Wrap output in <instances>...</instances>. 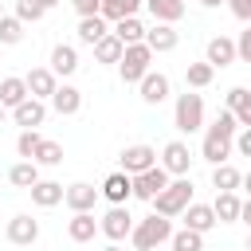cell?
<instances>
[{
  "label": "cell",
  "mask_w": 251,
  "mask_h": 251,
  "mask_svg": "<svg viewBox=\"0 0 251 251\" xmlns=\"http://www.w3.org/2000/svg\"><path fill=\"white\" fill-rule=\"evenodd\" d=\"M47 102H51V110H55L59 118H71V114H78V110H82V90H78V86H71V82H59V90H55Z\"/></svg>",
  "instance_id": "2e32d148"
},
{
  "label": "cell",
  "mask_w": 251,
  "mask_h": 251,
  "mask_svg": "<svg viewBox=\"0 0 251 251\" xmlns=\"http://www.w3.org/2000/svg\"><path fill=\"white\" fill-rule=\"evenodd\" d=\"M243 188H247V196H251V173H243Z\"/></svg>",
  "instance_id": "f6af8a7d"
},
{
  "label": "cell",
  "mask_w": 251,
  "mask_h": 251,
  "mask_svg": "<svg viewBox=\"0 0 251 251\" xmlns=\"http://www.w3.org/2000/svg\"><path fill=\"white\" fill-rule=\"evenodd\" d=\"M98 200H102V188H94V184H86V180L67 184V196H63V204H67L71 212H94Z\"/></svg>",
  "instance_id": "9c48e42d"
},
{
  "label": "cell",
  "mask_w": 251,
  "mask_h": 251,
  "mask_svg": "<svg viewBox=\"0 0 251 251\" xmlns=\"http://www.w3.org/2000/svg\"><path fill=\"white\" fill-rule=\"evenodd\" d=\"M212 188L216 192H235V188H243V173L235 169V165H212Z\"/></svg>",
  "instance_id": "d4e9b609"
},
{
  "label": "cell",
  "mask_w": 251,
  "mask_h": 251,
  "mask_svg": "<svg viewBox=\"0 0 251 251\" xmlns=\"http://www.w3.org/2000/svg\"><path fill=\"white\" fill-rule=\"evenodd\" d=\"M169 180H173V176L165 173V165H153V169H145V173L133 176V196H137V200H153Z\"/></svg>",
  "instance_id": "ba28073f"
},
{
  "label": "cell",
  "mask_w": 251,
  "mask_h": 251,
  "mask_svg": "<svg viewBox=\"0 0 251 251\" xmlns=\"http://www.w3.org/2000/svg\"><path fill=\"white\" fill-rule=\"evenodd\" d=\"M239 220H243V224H247V227H251V196H247V200H243V212H239Z\"/></svg>",
  "instance_id": "7bdbcfd3"
},
{
  "label": "cell",
  "mask_w": 251,
  "mask_h": 251,
  "mask_svg": "<svg viewBox=\"0 0 251 251\" xmlns=\"http://www.w3.org/2000/svg\"><path fill=\"white\" fill-rule=\"evenodd\" d=\"M169 247H173V251H204V231H192V227H180V231H173V239H169Z\"/></svg>",
  "instance_id": "836d02e7"
},
{
  "label": "cell",
  "mask_w": 251,
  "mask_h": 251,
  "mask_svg": "<svg viewBox=\"0 0 251 251\" xmlns=\"http://www.w3.org/2000/svg\"><path fill=\"white\" fill-rule=\"evenodd\" d=\"M35 165H47V169H55V165H63V145L59 141H51V137H43V145L35 149V157H31Z\"/></svg>",
  "instance_id": "e575fe53"
},
{
  "label": "cell",
  "mask_w": 251,
  "mask_h": 251,
  "mask_svg": "<svg viewBox=\"0 0 251 251\" xmlns=\"http://www.w3.org/2000/svg\"><path fill=\"white\" fill-rule=\"evenodd\" d=\"M227 8L235 20H251V0H227Z\"/></svg>",
  "instance_id": "b9f144b4"
},
{
  "label": "cell",
  "mask_w": 251,
  "mask_h": 251,
  "mask_svg": "<svg viewBox=\"0 0 251 251\" xmlns=\"http://www.w3.org/2000/svg\"><path fill=\"white\" fill-rule=\"evenodd\" d=\"M224 106L235 114L239 129H243V126H251V90H247V86H231V90H227V98H224Z\"/></svg>",
  "instance_id": "7402d4cb"
},
{
  "label": "cell",
  "mask_w": 251,
  "mask_h": 251,
  "mask_svg": "<svg viewBox=\"0 0 251 251\" xmlns=\"http://www.w3.org/2000/svg\"><path fill=\"white\" fill-rule=\"evenodd\" d=\"M161 165H165L169 176H188V169H192L188 145H184V141H169V145L161 149Z\"/></svg>",
  "instance_id": "7c38bea8"
},
{
  "label": "cell",
  "mask_w": 251,
  "mask_h": 251,
  "mask_svg": "<svg viewBox=\"0 0 251 251\" xmlns=\"http://www.w3.org/2000/svg\"><path fill=\"white\" fill-rule=\"evenodd\" d=\"M153 47L149 43H126V51H122V63H118V75H122V82H141L153 67Z\"/></svg>",
  "instance_id": "5b68a950"
},
{
  "label": "cell",
  "mask_w": 251,
  "mask_h": 251,
  "mask_svg": "<svg viewBox=\"0 0 251 251\" xmlns=\"http://www.w3.org/2000/svg\"><path fill=\"white\" fill-rule=\"evenodd\" d=\"M145 43L153 47V55H165V51H173L180 43V31H176V24H153L145 31Z\"/></svg>",
  "instance_id": "d6986e66"
},
{
  "label": "cell",
  "mask_w": 251,
  "mask_h": 251,
  "mask_svg": "<svg viewBox=\"0 0 251 251\" xmlns=\"http://www.w3.org/2000/svg\"><path fill=\"white\" fill-rule=\"evenodd\" d=\"M98 231H102V224L94 220V212H75V216L67 220V235H71V243H90Z\"/></svg>",
  "instance_id": "ac0fdd59"
},
{
  "label": "cell",
  "mask_w": 251,
  "mask_h": 251,
  "mask_svg": "<svg viewBox=\"0 0 251 251\" xmlns=\"http://www.w3.org/2000/svg\"><path fill=\"white\" fill-rule=\"evenodd\" d=\"M16 16H20L24 24H35V20L47 16V8H43L39 0H16Z\"/></svg>",
  "instance_id": "74e56055"
},
{
  "label": "cell",
  "mask_w": 251,
  "mask_h": 251,
  "mask_svg": "<svg viewBox=\"0 0 251 251\" xmlns=\"http://www.w3.org/2000/svg\"><path fill=\"white\" fill-rule=\"evenodd\" d=\"M204 8H220V4H227V0H200Z\"/></svg>",
  "instance_id": "ee69618b"
},
{
  "label": "cell",
  "mask_w": 251,
  "mask_h": 251,
  "mask_svg": "<svg viewBox=\"0 0 251 251\" xmlns=\"http://www.w3.org/2000/svg\"><path fill=\"white\" fill-rule=\"evenodd\" d=\"M4 235H8V243H16V247H31V243L39 239V220H31L27 212H20V216L8 220Z\"/></svg>",
  "instance_id": "30bf717a"
},
{
  "label": "cell",
  "mask_w": 251,
  "mask_h": 251,
  "mask_svg": "<svg viewBox=\"0 0 251 251\" xmlns=\"http://www.w3.org/2000/svg\"><path fill=\"white\" fill-rule=\"evenodd\" d=\"M173 126H176L180 133H196V129H204V94H196V90L176 94V106H173Z\"/></svg>",
  "instance_id": "277c9868"
},
{
  "label": "cell",
  "mask_w": 251,
  "mask_h": 251,
  "mask_svg": "<svg viewBox=\"0 0 251 251\" xmlns=\"http://www.w3.org/2000/svg\"><path fill=\"white\" fill-rule=\"evenodd\" d=\"M137 90H141V102H145V106H161V102L169 98L173 82H169V75H161V71H149V75L137 82Z\"/></svg>",
  "instance_id": "5bb4252c"
},
{
  "label": "cell",
  "mask_w": 251,
  "mask_h": 251,
  "mask_svg": "<svg viewBox=\"0 0 251 251\" xmlns=\"http://www.w3.org/2000/svg\"><path fill=\"white\" fill-rule=\"evenodd\" d=\"M216 220L220 224H235L239 220V212H243V200L235 196V192H216Z\"/></svg>",
  "instance_id": "83f0119b"
},
{
  "label": "cell",
  "mask_w": 251,
  "mask_h": 251,
  "mask_svg": "<svg viewBox=\"0 0 251 251\" xmlns=\"http://www.w3.org/2000/svg\"><path fill=\"white\" fill-rule=\"evenodd\" d=\"M110 31H114L122 43H145V31H149V27H145L137 16H126V20H118Z\"/></svg>",
  "instance_id": "f1b7e54d"
},
{
  "label": "cell",
  "mask_w": 251,
  "mask_h": 251,
  "mask_svg": "<svg viewBox=\"0 0 251 251\" xmlns=\"http://www.w3.org/2000/svg\"><path fill=\"white\" fill-rule=\"evenodd\" d=\"M247 251H251V235H247Z\"/></svg>",
  "instance_id": "681fc988"
},
{
  "label": "cell",
  "mask_w": 251,
  "mask_h": 251,
  "mask_svg": "<svg viewBox=\"0 0 251 251\" xmlns=\"http://www.w3.org/2000/svg\"><path fill=\"white\" fill-rule=\"evenodd\" d=\"M102 251H126V247H122V243H110V247H102Z\"/></svg>",
  "instance_id": "7dc6e473"
},
{
  "label": "cell",
  "mask_w": 251,
  "mask_h": 251,
  "mask_svg": "<svg viewBox=\"0 0 251 251\" xmlns=\"http://www.w3.org/2000/svg\"><path fill=\"white\" fill-rule=\"evenodd\" d=\"M141 4H145V0H102V16H106L110 24H118V20H126V16H137Z\"/></svg>",
  "instance_id": "1f68e13d"
},
{
  "label": "cell",
  "mask_w": 251,
  "mask_h": 251,
  "mask_svg": "<svg viewBox=\"0 0 251 251\" xmlns=\"http://www.w3.org/2000/svg\"><path fill=\"white\" fill-rule=\"evenodd\" d=\"M24 82H27V94H31V98H43V102L59 90V75H55L51 67H31V71L24 75Z\"/></svg>",
  "instance_id": "8fae6325"
},
{
  "label": "cell",
  "mask_w": 251,
  "mask_h": 251,
  "mask_svg": "<svg viewBox=\"0 0 251 251\" xmlns=\"http://www.w3.org/2000/svg\"><path fill=\"white\" fill-rule=\"evenodd\" d=\"M51 71H55L59 78L75 75V71H78V51H75L71 43H55V47H51Z\"/></svg>",
  "instance_id": "cb8c5ba5"
},
{
  "label": "cell",
  "mask_w": 251,
  "mask_h": 251,
  "mask_svg": "<svg viewBox=\"0 0 251 251\" xmlns=\"http://www.w3.org/2000/svg\"><path fill=\"white\" fill-rule=\"evenodd\" d=\"M149 204H153V212H157V216L176 220V216L192 204V180H188V176H173V180H169V184H165Z\"/></svg>",
  "instance_id": "7a4b0ae2"
},
{
  "label": "cell",
  "mask_w": 251,
  "mask_h": 251,
  "mask_svg": "<svg viewBox=\"0 0 251 251\" xmlns=\"http://www.w3.org/2000/svg\"><path fill=\"white\" fill-rule=\"evenodd\" d=\"M153 165H161L153 145H126V149H122V173L137 176V173H145V169H153Z\"/></svg>",
  "instance_id": "52a82bcc"
},
{
  "label": "cell",
  "mask_w": 251,
  "mask_h": 251,
  "mask_svg": "<svg viewBox=\"0 0 251 251\" xmlns=\"http://www.w3.org/2000/svg\"><path fill=\"white\" fill-rule=\"evenodd\" d=\"M157 251H173V247H157Z\"/></svg>",
  "instance_id": "f907efd6"
},
{
  "label": "cell",
  "mask_w": 251,
  "mask_h": 251,
  "mask_svg": "<svg viewBox=\"0 0 251 251\" xmlns=\"http://www.w3.org/2000/svg\"><path fill=\"white\" fill-rule=\"evenodd\" d=\"M12 122H16L20 129H35V126H43V122H47V102H43V98H24V102L12 110Z\"/></svg>",
  "instance_id": "9a60e30c"
},
{
  "label": "cell",
  "mask_w": 251,
  "mask_h": 251,
  "mask_svg": "<svg viewBox=\"0 0 251 251\" xmlns=\"http://www.w3.org/2000/svg\"><path fill=\"white\" fill-rule=\"evenodd\" d=\"M247 24H251V20H247Z\"/></svg>",
  "instance_id": "f5cc1de1"
},
{
  "label": "cell",
  "mask_w": 251,
  "mask_h": 251,
  "mask_svg": "<svg viewBox=\"0 0 251 251\" xmlns=\"http://www.w3.org/2000/svg\"><path fill=\"white\" fill-rule=\"evenodd\" d=\"M235 153H239V157H251V126H243V129L235 133Z\"/></svg>",
  "instance_id": "60d3db41"
},
{
  "label": "cell",
  "mask_w": 251,
  "mask_h": 251,
  "mask_svg": "<svg viewBox=\"0 0 251 251\" xmlns=\"http://www.w3.org/2000/svg\"><path fill=\"white\" fill-rule=\"evenodd\" d=\"M235 55H239V63H251V24H247V31H239V39H235Z\"/></svg>",
  "instance_id": "f35d334b"
},
{
  "label": "cell",
  "mask_w": 251,
  "mask_h": 251,
  "mask_svg": "<svg viewBox=\"0 0 251 251\" xmlns=\"http://www.w3.org/2000/svg\"><path fill=\"white\" fill-rule=\"evenodd\" d=\"M24 98H31V94H27V82H24L20 75H8V78H0V102H4L8 110H16Z\"/></svg>",
  "instance_id": "4316f807"
},
{
  "label": "cell",
  "mask_w": 251,
  "mask_h": 251,
  "mask_svg": "<svg viewBox=\"0 0 251 251\" xmlns=\"http://www.w3.org/2000/svg\"><path fill=\"white\" fill-rule=\"evenodd\" d=\"M20 39H24V20L20 16H0V43L16 47Z\"/></svg>",
  "instance_id": "d590c367"
},
{
  "label": "cell",
  "mask_w": 251,
  "mask_h": 251,
  "mask_svg": "<svg viewBox=\"0 0 251 251\" xmlns=\"http://www.w3.org/2000/svg\"><path fill=\"white\" fill-rule=\"evenodd\" d=\"M122 51H126V43H122L114 31L94 43V59H98V63H122Z\"/></svg>",
  "instance_id": "4dcf8cb0"
},
{
  "label": "cell",
  "mask_w": 251,
  "mask_h": 251,
  "mask_svg": "<svg viewBox=\"0 0 251 251\" xmlns=\"http://www.w3.org/2000/svg\"><path fill=\"white\" fill-rule=\"evenodd\" d=\"M0 16H8V12H4V4H0Z\"/></svg>",
  "instance_id": "816d5d0a"
},
{
  "label": "cell",
  "mask_w": 251,
  "mask_h": 251,
  "mask_svg": "<svg viewBox=\"0 0 251 251\" xmlns=\"http://www.w3.org/2000/svg\"><path fill=\"white\" fill-rule=\"evenodd\" d=\"M8 180H12L16 188H31V184L39 180V165H35V161H16V165L8 169Z\"/></svg>",
  "instance_id": "d6a6232c"
},
{
  "label": "cell",
  "mask_w": 251,
  "mask_h": 251,
  "mask_svg": "<svg viewBox=\"0 0 251 251\" xmlns=\"http://www.w3.org/2000/svg\"><path fill=\"white\" fill-rule=\"evenodd\" d=\"M180 216H184V227H192V231H212V227L220 224V220H216V208H212V204H196V200H192Z\"/></svg>",
  "instance_id": "44dd1931"
},
{
  "label": "cell",
  "mask_w": 251,
  "mask_h": 251,
  "mask_svg": "<svg viewBox=\"0 0 251 251\" xmlns=\"http://www.w3.org/2000/svg\"><path fill=\"white\" fill-rule=\"evenodd\" d=\"M212 78H216V67H212L208 59L184 67V82H188V90H204V86H212Z\"/></svg>",
  "instance_id": "f546056e"
},
{
  "label": "cell",
  "mask_w": 251,
  "mask_h": 251,
  "mask_svg": "<svg viewBox=\"0 0 251 251\" xmlns=\"http://www.w3.org/2000/svg\"><path fill=\"white\" fill-rule=\"evenodd\" d=\"M39 4H43V8L51 12V8H55V4H63V0H39Z\"/></svg>",
  "instance_id": "bcb514c9"
},
{
  "label": "cell",
  "mask_w": 251,
  "mask_h": 251,
  "mask_svg": "<svg viewBox=\"0 0 251 251\" xmlns=\"http://www.w3.org/2000/svg\"><path fill=\"white\" fill-rule=\"evenodd\" d=\"M235 133H239V122H235V114L224 106V110L216 114V122L204 129L200 157H204L208 165H224V161L231 157V149H235Z\"/></svg>",
  "instance_id": "6da1fadb"
},
{
  "label": "cell",
  "mask_w": 251,
  "mask_h": 251,
  "mask_svg": "<svg viewBox=\"0 0 251 251\" xmlns=\"http://www.w3.org/2000/svg\"><path fill=\"white\" fill-rule=\"evenodd\" d=\"M153 24H176L184 16V0H145Z\"/></svg>",
  "instance_id": "484cf974"
},
{
  "label": "cell",
  "mask_w": 251,
  "mask_h": 251,
  "mask_svg": "<svg viewBox=\"0 0 251 251\" xmlns=\"http://www.w3.org/2000/svg\"><path fill=\"white\" fill-rule=\"evenodd\" d=\"M173 239V220L169 216H145L141 224H133V231H129V243L137 247V251H157V247H165Z\"/></svg>",
  "instance_id": "3957f363"
},
{
  "label": "cell",
  "mask_w": 251,
  "mask_h": 251,
  "mask_svg": "<svg viewBox=\"0 0 251 251\" xmlns=\"http://www.w3.org/2000/svg\"><path fill=\"white\" fill-rule=\"evenodd\" d=\"M27 192H31V204H39V208H55V204H63V196H67V188H63L59 180H43V176H39Z\"/></svg>",
  "instance_id": "ffe728a7"
},
{
  "label": "cell",
  "mask_w": 251,
  "mask_h": 251,
  "mask_svg": "<svg viewBox=\"0 0 251 251\" xmlns=\"http://www.w3.org/2000/svg\"><path fill=\"white\" fill-rule=\"evenodd\" d=\"M39 145H43V137H39V129H20V137H16V153H20L24 161H31Z\"/></svg>",
  "instance_id": "8d00e7d4"
},
{
  "label": "cell",
  "mask_w": 251,
  "mask_h": 251,
  "mask_svg": "<svg viewBox=\"0 0 251 251\" xmlns=\"http://www.w3.org/2000/svg\"><path fill=\"white\" fill-rule=\"evenodd\" d=\"M78 16H102V0H71Z\"/></svg>",
  "instance_id": "ab89813d"
},
{
  "label": "cell",
  "mask_w": 251,
  "mask_h": 251,
  "mask_svg": "<svg viewBox=\"0 0 251 251\" xmlns=\"http://www.w3.org/2000/svg\"><path fill=\"white\" fill-rule=\"evenodd\" d=\"M4 118H8V106H4V102H0V126H4Z\"/></svg>",
  "instance_id": "c3c4849f"
},
{
  "label": "cell",
  "mask_w": 251,
  "mask_h": 251,
  "mask_svg": "<svg viewBox=\"0 0 251 251\" xmlns=\"http://www.w3.org/2000/svg\"><path fill=\"white\" fill-rule=\"evenodd\" d=\"M204 59L220 71V67H231V63H239V55H235V39L231 35H212L208 39V47H204Z\"/></svg>",
  "instance_id": "4fadbf2b"
},
{
  "label": "cell",
  "mask_w": 251,
  "mask_h": 251,
  "mask_svg": "<svg viewBox=\"0 0 251 251\" xmlns=\"http://www.w3.org/2000/svg\"><path fill=\"white\" fill-rule=\"evenodd\" d=\"M102 35H110V20L106 16H78V43L94 47Z\"/></svg>",
  "instance_id": "603a6c76"
},
{
  "label": "cell",
  "mask_w": 251,
  "mask_h": 251,
  "mask_svg": "<svg viewBox=\"0 0 251 251\" xmlns=\"http://www.w3.org/2000/svg\"><path fill=\"white\" fill-rule=\"evenodd\" d=\"M133 196V176L129 173H110L106 180H102V200H110V204H126Z\"/></svg>",
  "instance_id": "e0dca14e"
},
{
  "label": "cell",
  "mask_w": 251,
  "mask_h": 251,
  "mask_svg": "<svg viewBox=\"0 0 251 251\" xmlns=\"http://www.w3.org/2000/svg\"><path fill=\"white\" fill-rule=\"evenodd\" d=\"M98 224H102V235H106L110 243H122V239L133 231V216L126 212V204H110L106 216H102Z\"/></svg>",
  "instance_id": "8992f818"
}]
</instances>
